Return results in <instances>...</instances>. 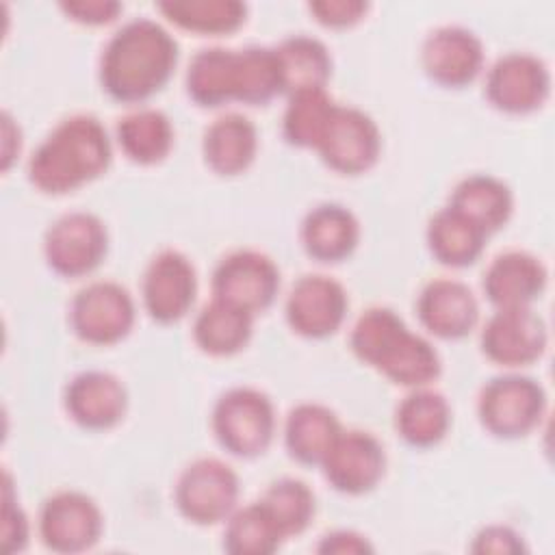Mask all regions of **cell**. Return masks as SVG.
Listing matches in <instances>:
<instances>
[{
	"mask_svg": "<svg viewBox=\"0 0 555 555\" xmlns=\"http://www.w3.org/2000/svg\"><path fill=\"white\" fill-rule=\"evenodd\" d=\"M180 59L176 37L152 17L124 22L104 43L98 80L119 104H143L171 80Z\"/></svg>",
	"mask_w": 555,
	"mask_h": 555,
	"instance_id": "obj_1",
	"label": "cell"
},
{
	"mask_svg": "<svg viewBox=\"0 0 555 555\" xmlns=\"http://www.w3.org/2000/svg\"><path fill=\"white\" fill-rule=\"evenodd\" d=\"M113 163V139L89 113L61 119L28 158V182L46 195H65L98 180Z\"/></svg>",
	"mask_w": 555,
	"mask_h": 555,
	"instance_id": "obj_2",
	"label": "cell"
},
{
	"mask_svg": "<svg viewBox=\"0 0 555 555\" xmlns=\"http://www.w3.org/2000/svg\"><path fill=\"white\" fill-rule=\"evenodd\" d=\"M349 347L362 364L403 388L429 386L442 371L434 343L386 306L360 312L349 332Z\"/></svg>",
	"mask_w": 555,
	"mask_h": 555,
	"instance_id": "obj_3",
	"label": "cell"
},
{
	"mask_svg": "<svg viewBox=\"0 0 555 555\" xmlns=\"http://www.w3.org/2000/svg\"><path fill=\"white\" fill-rule=\"evenodd\" d=\"M210 429L219 447L230 455L241 460L258 457L275 438V405L256 386H232L212 403Z\"/></svg>",
	"mask_w": 555,
	"mask_h": 555,
	"instance_id": "obj_4",
	"label": "cell"
},
{
	"mask_svg": "<svg viewBox=\"0 0 555 555\" xmlns=\"http://www.w3.org/2000/svg\"><path fill=\"white\" fill-rule=\"evenodd\" d=\"M546 405L544 386L522 373L494 375L477 395L481 427L501 440H516L531 434L542 423Z\"/></svg>",
	"mask_w": 555,
	"mask_h": 555,
	"instance_id": "obj_5",
	"label": "cell"
},
{
	"mask_svg": "<svg viewBox=\"0 0 555 555\" xmlns=\"http://www.w3.org/2000/svg\"><path fill=\"white\" fill-rule=\"evenodd\" d=\"M238 473L219 457H197L182 468L173 486L180 516L197 527L225 522L238 507Z\"/></svg>",
	"mask_w": 555,
	"mask_h": 555,
	"instance_id": "obj_6",
	"label": "cell"
},
{
	"mask_svg": "<svg viewBox=\"0 0 555 555\" xmlns=\"http://www.w3.org/2000/svg\"><path fill=\"white\" fill-rule=\"evenodd\" d=\"M137 321V304L126 286L95 280L76 291L67 308L74 336L87 345L108 347L124 340Z\"/></svg>",
	"mask_w": 555,
	"mask_h": 555,
	"instance_id": "obj_7",
	"label": "cell"
},
{
	"mask_svg": "<svg viewBox=\"0 0 555 555\" xmlns=\"http://www.w3.org/2000/svg\"><path fill=\"white\" fill-rule=\"evenodd\" d=\"M106 254V223L89 210L63 212L43 234L46 264L61 278H85L93 273Z\"/></svg>",
	"mask_w": 555,
	"mask_h": 555,
	"instance_id": "obj_8",
	"label": "cell"
},
{
	"mask_svg": "<svg viewBox=\"0 0 555 555\" xmlns=\"http://www.w3.org/2000/svg\"><path fill=\"white\" fill-rule=\"evenodd\" d=\"M104 531L100 505L80 490H59L43 499L37 533L52 553L74 555L93 548Z\"/></svg>",
	"mask_w": 555,
	"mask_h": 555,
	"instance_id": "obj_9",
	"label": "cell"
},
{
	"mask_svg": "<svg viewBox=\"0 0 555 555\" xmlns=\"http://www.w3.org/2000/svg\"><path fill=\"white\" fill-rule=\"evenodd\" d=\"M280 269L271 256L258 249H234L212 269V297L249 314L264 312L280 293Z\"/></svg>",
	"mask_w": 555,
	"mask_h": 555,
	"instance_id": "obj_10",
	"label": "cell"
},
{
	"mask_svg": "<svg viewBox=\"0 0 555 555\" xmlns=\"http://www.w3.org/2000/svg\"><path fill=\"white\" fill-rule=\"evenodd\" d=\"M551 85V69L540 56L514 50L488 67L483 95L505 115H529L546 104Z\"/></svg>",
	"mask_w": 555,
	"mask_h": 555,
	"instance_id": "obj_11",
	"label": "cell"
},
{
	"mask_svg": "<svg viewBox=\"0 0 555 555\" xmlns=\"http://www.w3.org/2000/svg\"><path fill=\"white\" fill-rule=\"evenodd\" d=\"M548 345V327L533 306L494 308L479 332L481 353L505 369L540 360Z\"/></svg>",
	"mask_w": 555,
	"mask_h": 555,
	"instance_id": "obj_12",
	"label": "cell"
},
{
	"mask_svg": "<svg viewBox=\"0 0 555 555\" xmlns=\"http://www.w3.org/2000/svg\"><path fill=\"white\" fill-rule=\"evenodd\" d=\"M314 152L332 171L360 176L373 169L382 156V130L362 108L338 104Z\"/></svg>",
	"mask_w": 555,
	"mask_h": 555,
	"instance_id": "obj_13",
	"label": "cell"
},
{
	"mask_svg": "<svg viewBox=\"0 0 555 555\" xmlns=\"http://www.w3.org/2000/svg\"><path fill=\"white\" fill-rule=\"evenodd\" d=\"M197 295V271L191 258L178 249H160L141 278V304L147 317L160 325L184 319Z\"/></svg>",
	"mask_w": 555,
	"mask_h": 555,
	"instance_id": "obj_14",
	"label": "cell"
},
{
	"mask_svg": "<svg viewBox=\"0 0 555 555\" xmlns=\"http://www.w3.org/2000/svg\"><path fill=\"white\" fill-rule=\"evenodd\" d=\"M347 288L325 273H306L297 278L284 301L288 327L312 340L336 334L347 319Z\"/></svg>",
	"mask_w": 555,
	"mask_h": 555,
	"instance_id": "obj_15",
	"label": "cell"
},
{
	"mask_svg": "<svg viewBox=\"0 0 555 555\" xmlns=\"http://www.w3.org/2000/svg\"><path fill=\"white\" fill-rule=\"evenodd\" d=\"M386 449L366 429H345L321 462L325 481L340 494L360 496L377 488L386 473Z\"/></svg>",
	"mask_w": 555,
	"mask_h": 555,
	"instance_id": "obj_16",
	"label": "cell"
},
{
	"mask_svg": "<svg viewBox=\"0 0 555 555\" xmlns=\"http://www.w3.org/2000/svg\"><path fill=\"white\" fill-rule=\"evenodd\" d=\"M421 65L427 78L444 89L468 87L483 72V41L462 24H442L423 39Z\"/></svg>",
	"mask_w": 555,
	"mask_h": 555,
	"instance_id": "obj_17",
	"label": "cell"
},
{
	"mask_svg": "<svg viewBox=\"0 0 555 555\" xmlns=\"http://www.w3.org/2000/svg\"><path fill=\"white\" fill-rule=\"evenodd\" d=\"M63 408L78 427L106 431L124 421L128 412V390L111 371H80L65 384Z\"/></svg>",
	"mask_w": 555,
	"mask_h": 555,
	"instance_id": "obj_18",
	"label": "cell"
},
{
	"mask_svg": "<svg viewBox=\"0 0 555 555\" xmlns=\"http://www.w3.org/2000/svg\"><path fill=\"white\" fill-rule=\"evenodd\" d=\"M416 317L431 336L460 340L477 327L479 301L466 282L434 278L416 297Z\"/></svg>",
	"mask_w": 555,
	"mask_h": 555,
	"instance_id": "obj_19",
	"label": "cell"
},
{
	"mask_svg": "<svg viewBox=\"0 0 555 555\" xmlns=\"http://www.w3.org/2000/svg\"><path fill=\"white\" fill-rule=\"evenodd\" d=\"M548 269L531 251L507 249L490 260L481 288L492 308L533 306L546 291Z\"/></svg>",
	"mask_w": 555,
	"mask_h": 555,
	"instance_id": "obj_20",
	"label": "cell"
},
{
	"mask_svg": "<svg viewBox=\"0 0 555 555\" xmlns=\"http://www.w3.org/2000/svg\"><path fill=\"white\" fill-rule=\"evenodd\" d=\"M360 221L343 204L323 202L310 208L299 225L304 251L323 264L347 260L360 243Z\"/></svg>",
	"mask_w": 555,
	"mask_h": 555,
	"instance_id": "obj_21",
	"label": "cell"
},
{
	"mask_svg": "<svg viewBox=\"0 0 555 555\" xmlns=\"http://www.w3.org/2000/svg\"><path fill=\"white\" fill-rule=\"evenodd\" d=\"M260 147L256 124L243 113H223L202 134V156L210 171L223 178L245 173Z\"/></svg>",
	"mask_w": 555,
	"mask_h": 555,
	"instance_id": "obj_22",
	"label": "cell"
},
{
	"mask_svg": "<svg viewBox=\"0 0 555 555\" xmlns=\"http://www.w3.org/2000/svg\"><path fill=\"white\" fill-rule=\"evenodd\" d=\"M184 89L193 104L219 108L236 102L238 91V48H202L189 61Z\"/></svg>",
	"mask_w": 555,
	"mask_h": 555,
	"instance_id": "obj_23",
	"label": "cell"
},
{
	"mask_svg": "<svg viewBox=\"0 0 555 555\" xmlns=\"http://www.w3.org/2000/svg\"><path fill=\"white\" fill-rule=\"evenodd\" d=\"M343 425L332 408L319 401L293 405L284 418V447L304 466H321Z\"/></svg>",
	"mask_w": 555,
	"mask_h": 555,
	"instance_id": "obj_24",
	"label": "cell"
},
{
	"mask_svg": "<svg viewBox=\"0 0 555 555\" xmlns=\"http://www.w3.org/2000/svg\"><path fill=\"white\" fill-rule=\"evenodd\" d=\"M447 206L464 215L490 236L512 219L514 193L507 182L492 173H470L453 186Z\"/></svg>",
	"mask_w": 555,
	"mask_h": 555,
	"instance_id": "obj_25",
	"label": "cell"
},
{
	"mask_svg": "<svg viewBox=\"0 0 555 555\" xmlns=\"http://www.w3.org/2000/svg\"><path fill=\"white\" fill-rule=\"evenodd\" d=\"M451 418L447 397L431 386L410 388L395 408V429L399 438L414 449H429L444 440Z\"/></svg>",
	"mask_w": 555,
	"mask_h": 555,
	"instance_id": "obj_26",
	"label": "cell"
},
{
	"mask_svg": "<svg viewBox=\"0 0 555 555\" xmlns=\"http://www.w3.org/2000/svg\"><path fill=\"white\" fill-rule=\"evenodd\" d=\"M425 241L434 260L451 269H464L481 258L488 234L451 206H442L429 217Z\"/></svg>",
	"mask_w": 555,
	"mask_h": 555,
	"instance_id": "obj_27",
	"label": "cell"
},
{
	"mask_svg": "<svg viewBox=\"0 0 555 555\" xmlns=\"http://www.w3.org/2000/svg\"><path fill=\"white\" fill-rule=\"evenodd\" d=\"M115 139L128 160L150 167L163 163L171 154L176 130L160 108L139 106L117 121Z\"/></svg>",
	"mask_w": 555,
	"mask_h": 555,
	"instance_id": "obj_28",
	"label": "cell"
},
{
	"mask_svg": "<svg viewBox=\"0 0 555 555\" xmlns=\"http://www.w3.org/2000/svg\"><path fill=\"white\" fill-rule=\"evenodd\" d=\"M254 319V314L212 297L193 319V343L215 358L234 356L251 340Z\"/></svg>",
	"mask_w": 555,
	"mask_h": 555,
	"instance_id": "obj_29",
	"label": "cell"
},
{
	"mask_svg": "<svg viewBox=\"0 0 555 555\" xmlns=\"http://www.w3.org/2000/svg\"><path fill=\"white\" fill-rule=\"evenodd\" d=\"M275 48L284 95L306 89H327L334 61L330 48L312 35L284 37Z\"/></svg>",
	"mask_w": 555,
	"mask_h": 555,
	"instance_id": "obj_30",
	"label": "cell"
},
{
	"mask_svg": "<svg viewBox=\"0 0 555 555\" xmlns=\"http://www.w3.org/2000/svg\"><path fill=\"white\" fill-rule=\"evenodd\" d=\"M158 11L173 26L197 35H230L247 22V4L241 0H163Z\"/></svg>",
	"mask_w": 555,
	"mask_h": 555,
	"instance_id": "obj_31",
	"label": "cell"
},
{
	"mask_svg": "<svg viewBox=\"0 0 555 555\" xmlns=\"http://www.w3.org/2000/svg\"><path fill=\"white\" fill-rule=\"evenodd\" d=\"M282 115V137L288 145L299 150H317L338 102L327 89H306L286 95Z\"/></svg>",
	"mask_w": 555,
	"mask_h": 555,
	"instance_id": "obj_32",
	"label": "cell"
},
{
	"mask_svg": "<svg viewBox=\"0 0 555 555\" xmlns=\"http://www.w3.org/2000/svg\"><path fill=\"white\" fill-rule=\"evenodd\" d=\"M223 525V548L232 555H271L286 540L260 499L236 507Z\"/></svg>",
	"mask_w": 555,
	"mask_h": 555,
	"instance_id": "obj_33",
	"label": "cell"
},
{
	"mask_svg": "<svg viewBox=\"0 0 555 555\" xmlns=\"http://www.w3.org/2000/svg\"><path fill=\"white\" fill-rule=\"evenodd\" d=\"M260 503L267 507L286 540L301 535L317 514V499L312 488L295 477L271 481L260 496Z\"/></svg>",
	"mask_w": 555,
	"mask_h": 555,
	"instance_id": "obj_34",
	"label": "cell"
},
{
	"mask_svg": "<svg viewBox=\"0 0 555 555\" xmlns=\"http://www.w3.org/2000/svg\"><path fill=\"white\" fill-rule=\"evenodd\" d=\"M284 95L282 72L275 48L245 46L238 48V91L236 102L247 106H264Z\"/></svg>",
	"mask_w": 555,
	"mask_h": 555,
	"instance_id": "obj_35",
	"label": "cell"
},
{
	"mask_svg": "<svg viewBox=\"0 0 555 555\" xmlns=\"http://www.w3.org/2000/svg\"><path fill=\"white\" fill-rule=\"evenodd\" d=\"M30 542V522L26 512L22 509L13 479L4 473V488H2V551L4 553H20Z\"/></svg>",
	"mask_w": 555,
	"mask_h": 555,
	"instance_id": "obj_36",
	"label": "cell"
},
{
	"mask_svg": "<svg viewBox=\"0 0 555 555\" xmlns=\"http://www.w3.org/2000/svg\"><path fill=\"white\" fill-rule=\"evenodd\" d=\"M371 4L364 0H314L308 4L312 17L327 28H349L364 20Z\"/></svg>",
	"mask_w": 555,
	"mask_h": 555,
	"instance_id": "obj_37",
	"label": "cell"
},
{
	"mask_svg": "<svg viewBox=\"0 0 555 555\" xmlns=\"http://www.w3.org/2000/svg\"><path fill=\"white\" fill-rule=\"evenodd\" d=\"M470 551L473 553H479V555H486V553H496V555H514V553H525L527 546H525V540L522 535L507 527V525H486L481 527L475 535H473V542H470Z\"/></svg>",
	"mask_w": 555,
	"mask_h": 555,
	"instance_id": "obj_38",
	"label": "cell"
},
{
	"mask_svg": "<svg viewBox=\"0 0 555 555\" xmlns=\"http://www.w3.org/2000/svg\"><path fill=\"white\" fill-rule=\"evenodd\" d=\"M61 11L82 26H106L119 17L124 4L117 0H72L61 2Z\"/></svg>",
	"mask_w": 555,
	"mask_h": 555,
	"instance_id": "obj_39",
	"label": "cell"
},
{
	"mask_svg": "<svg viewBox=\"0 0 555 555\" xmlns=\"http://www.w3.org/2000/svg\"><path fill=\"white\" fill-rule=\"evenodd\" d=\"M317 553L323 555H369L373 553V544L366 535L353 529H334L321 535L317 544Z\"/></svg>",
	"mask_w": 555,
	"mask_h": 555,
	"instance_id": "obj_40",
	"label": "cell"
},
{
	"mask_svg": "<svg viewBox=\"0 0 555 555\" xmlns=\"http://www.w3.org/2000/svg\"><path fill=\"white\" fill-rule=\"evenodd\" d=\"M0 124H2V130H0V134H2V171H9V167L22 152V130L9 111H2Z\"/></svg>",
	"mask_w": 555,
	"mask_h": 555,
	"instance_id": "obj_41",
	"label": "cell"
}]
</instances>
